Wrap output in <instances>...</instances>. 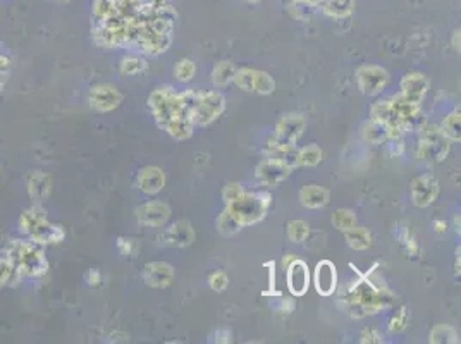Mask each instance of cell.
<instances>
[{"label": "cell", "mask_w": 461, "mask_h": 344, "mask_svg": "<svg viewBox=\"0 0 461 344\" xmlns=\"http://www.w3.org/2000/svg\"><path fill=\"white\" fill-rule=\"evenodd\" d=\"M289 171L291 169L286 167L281 162H275L269 158V160L262 162L257 167V177L265 186H275V184L282 183V181L289 176Z\"/></svg>", "instance_id": "14"}, {"label": "cell", "mask_w": 461, "mask_h": 344, "mask_svg": "<svg viewBox=\"0 0 461 344\" xmlns=\"http://www.w3.org/2000/svg\"><path fill=\"white\" fill-rule=\"evenodd\" d=\"M13 258L14 260H20V262H23V260L28 262L24 267V272H28V274L43 272L42 253L36 251L33 246L24 245V243H20V245L16 246V250L13 251Z\"/></svg>", "instance_id": "19"}, {"label": "cell", "mask_w": 461, "mask_h": 344, "mask_svg": "<svg viewBox=\"0 0 461 344\" xmlns=\"http://www.w3.org/2000/svg\"><path fill=\"white\" fill-rule=\"evenodd\" d=\"M271 197L267 193H243L241 197L227 203V210L241 225L260 222L267 214Z\"/></svg>", "instance_id": "1"}, {"label": "cell", "mask_w": 461, "mask_h": 344, "mask_svg": "<svg viewBox=\"0 0 461 344\" xmlns=\"http://www.w3.org/2000/svg\"><path fill=\"white\" fill-rule=\"evenodd\" d=\"M243 193H245V191H243V188L239 186V184H229V186H226V190H224V200L229 203L232 200L241 197Z\"/></svg>", "instance_id": "40"}, {"label": "cell", "mask_w": 461, "mask_h": 344, "mask_svg": "<svg viewBox=\"0 0 461 344\" xmlns=\"http://www.w3.org/2000/svg\"><path fill=\"white\" fill-rule=\"evenodd\" d=\"M349 301L353 308L361 310V313H370L386 308L393 303V298L386 291L377 290L370 281L361 279L349 290Z\"/></svg>", "instance_id": "2"}, {"label": "cell", "mask_w": 461, "mask_h": 344, "mask_svg": "<svg viewBox=\"0 0 461 344\" xmlns=\"http://www.w3.org/2000/svg\"><path fill=\"white\" fill-rule=\"evenodd\" d=\"M333 222L339 231H348V229L355 227L356 219L355 216H353V212H349V210H338V212L334 214Z\"/></svg>", "instance_id": "35"}, {"label": "cell", "mask_w": 461, "mask_h": 344, "mask_svg": "<svg viewBox=\"0 0 461 344\" xmlns=\"http://www.w3.org/2000/svg\"><path fill=\"white\" fill-rule=\"evenodd\" d=\"M305 128H307V121L300 114H287L279 121L278 129H275V135L272 136V140L281 145H296V142L300 140V136L303 135Z\"/></svg>", "instance_id": "7"}, {"label": "cell", "mask_w": 461, "mask_h": 344, "mask_svg": "<svg viewBox=\"0 0 461 344\" xmlns=\"http://www.w3.org/2000/svg\"><path fill=\"white\" fill-rule=\"evenodd\" d=\"M389 83V73L379 66H363L358 69V84L365 95L381 94Z\"/></svg>", "instance_id": "8"}, {"label": "cell", "mask_w": 461, "mask_h": 344, "mask_svg": "<svg viewBox=\"0 0 461 344\" xmlns=\"http://www.w3.org/2000/svg\"><path fill=\"white\" fill-rule=\"evenodd\" d=\"M436 231H439V232H442V231H446V224H444V222H436Z\"/></svg>", "instance_id": "43"}, {"label": "cell", "mask_w": 461, "mask_h": 344, "mask_svg": "<svg viewBox=\"0 0 461 344\" xmlns=\"http://www.w3.org/2000/svg\"><path fill=\"white\" fill-rule=\"evenodd\" d=\"M363 135L368 142L372 143H382L386 140H389V128L386 124L377 123V121H372V123L365 124Z\"/></svg>", "instance_id": "27"}, {"label": "cell", "mask_w": 461, "mask_h": 344, "mask_svg": "<svg viewBox=\"0 0 461 344\" xmlns=\"http://www.w3.org/2000/svg\"><path fill=\"white\" fill-rule=\"evenodd\" d=\"M250 2H258V0H250Z\"/></svg>", "instance_id": "44"}, {"label": "cell", "mask_w": 461, "mask_h": 344, "mask_svg": "<svg viewBox=\"0 0 461 344\" xmlns=\"http://www.w3.org/2000/svg\"><path fill=\"white\" fill-rule=\"evenodd\" d=\"M298 160L300 165H317L322 160V150L317 145H308L298 154Z\"/></svg>", "instance_id": "32"}, {"label": "cell", "mask_w": 461, "mask_h": 344, "mask_svg": "<svg viewBox=\"0 0 461 344\" xmlns=\"http://www.w3.org/2000/svg\"><path fill=\"white\" fill-rule=\"evenodd\" d=\"M121 100H123V95L117 91L116 87H110V84H98L90 91L91 107L100 112H109V110L116 109Z\"/></svg>", "instance_id": "9"}, {"label": "cell", "mask_w": 461, "mask_h": 344, "mask_svg": "<svg viewBox=\"0 0 461 344\" xmlns=\"http://www.w3.org/2000/svg\"><path fill=\"white\" fill-rule=\"evenodd\" d=\"M136 216H138V220L145 225H162L171 216V209L162 202H150L139 207Z\"/></svg>", "instance_id": "16"}, {"label": "cell", "mask_w": 461, "mask_h": 344, "mask_svg": "<svg viewBox=\"0 0 461 344\" xmlns=\"http://www.w3.org/2000/svg\"><path fill=\"white\" fill-rule=\"evenodd\" d=\"M430 343H460V338L455 329L448 325H437L430 334Z\"/></svg>", "instance_id": "29"}, {"label": "cell", "mask_w": 461, "mask_h": 344, "mask_svg": "<svg viewBox=\"0 0 461 344\" xmlns=\"http://www.w3.org/2000/svg\"><path fill=\"white\" fill-rule=\"evenodd\" d=\"M461 112L460 109L453 110L451 114H449L448 117H446V121L442 123V128L441 131L444 133V136L448 140H455V142H460L461 135H460V128H461Z\"/></svg>", "instance_id": "25"}, {"label": "cell", "mask_w": 461, "mask_h": 344, "mask_svg": "<svg viewBox=\"0 0 461 344\" xmlns=\"http://www.w3.org/2000/svg\"><path fill=\"white\" fill-rule=\"evenodd\" d=\"M150 107L155 116V121L160 128L176 117V94L172 88H162L150 95Z\"/></svg>", "instance_id": "6"}, {"label": "cell", "mask_w": 461, "mask_h": 344, "mask_svg": "<svg viewBox=\"0 0 461 344\" xmlns=\"http://www.w3.org/2000/svg\"><path fill=\"white\" fill-rule=\"evenodd\" d=\"M195 71H197V68H195V62H191L190 59H184V61H181L178 66H176V77H178L179 81H191L195 76Z\"/></svg>", "instance_id": "36"}, {"label": "cell", "mask_w": 461, "mask_h": 344, "mask_svg": "<svg viewBox=\"0 0 461 344\" xmlns=\"http://www.w3.org/2000/svg\"><path fill=\"white\" fill-rule=\"evenodd\" d=\"M287 269V287L293 296H303L310 286V272L303 260H293Z\"/></svg>", "instance_id": "10"}, {"label": "cell", "mask_w": 461, "mask_h": 344, "mask_svg": "<svg viewBox=\"0 0 461 344\" xmlns=\"http://www.w3.org/2000/svg\"><path fill=\"white\" fill-rule=\"evenodd\" d=\"M449 142L444 133L436 126L422 128V140H420V157L425 160L441 162L448 157Z\"/></svg>", "instance_id": "3"}, {"label": "cell", "mask_w": 461, "mask_h": 344, "mask_svg": "<svg viewBox=\"0 0 461 344\" xmlns=\"http://www.w3.org/2000/svg\"><path fill=\"white\" fill-rule=\"evenodd\" d=\"M315 290L320 296H331L334 293L335 284H338V272L331 260H322L317 264L315 276H313Z\"/></svg>", "instance_id": "12"}, {"label": "cell", "mask_w": 461, "mask_h": 344, "mask_svg": "<svg viewBox=\"0 0 461 344\" xmlns=\"http://www.w3.org/2000/svg\"><path fill=\"white\" fill-rule=\"evenodd\" d=\"M345 232H346V241H348L349 246L355 248V250H367V248L370 246L372 239L367 229L352 227Z\"/></svg>", "instance_id": "24"}, {"label": "cell", "mask_w": 461, "mask_h": 344, "mask_svg": "<svg viewBox=\"0 0 461 344\" xmlns=\"http://www.w3.org/2000/svg\"><path fill=\"white\" fill-rule=\"evenodd\" d=\"M172 276H174V271L169 264H164V262H153V264H149L143 271V279L149 286L152 287H165L171 284Z\"/></svg>", "instance_id": "17"}, {"label": "cell", "mask_w": 461, "mask_h": 344, "mask_svg": "<svg viewBox=\"0 0 461 344\" xmlns=\"http://www.w3.org/2000/svg\"><path fill=\"white\" fill-rule=\"evenodd\" d=\"M224 110H226V98L217 91H205V94H200L197 109L191 116V123L206 126L216 121Z\"/></svg>", "instance_id": "4"}, {"label": "cell", "mask_w": 461, "mask_h": 344, "mask_svg": "<svg viewBox=\"0 0 461 344\" xmlns=\"http://www.w3.org/2000/svg\"><path fill=\"white\" fill-rule=\"evenodd\" d=\"M145 69H146V62L143 61V59H136V57L124 59L123 66H121V71L124 74H138L145 71Z\"/></svg>", "instance_id": "37"}, {"label": "cell", "mask_w": 461, "mask_h": 344, "mask_svg": "<svg viewBox=\"0 0 461 344\" xmlns=\"http://www.w3.org/2000/svg\"><path fill=\"white\" fill-rule=\"evenodd\" d=\"M164 174L157 167H145L139 171L138 176V186L139 190L145 191L149 195H155L162 190L164 186Z\"/></svg>", "instance_id": "20"}, {"label": "cell", "mask_w": 461, "mask_h": 344, "mask_svg": "<svg viewBox=\"0 0 461 344\" xmlns=\"http://www.w3.org/2000/svg\"><path fill=\"white\" fill-rule=\"evenodd\" d=\"M217 225H219V231L222 232V234H227V236L234 234V232H238L239 229L243 227V225L239 224V222L231 216L229 210H227V209L224 210L222 216L217 219Z\"/></svg>", "instance_id": "33"}, {"label": "cell", "mask_w": 461, "mask_h": 344, "mask_svg": "<svg viewBox=\"0 0 461 344\" xmlns=\"http://www.w3.org/2000/svg\"><path fill=\"white\" fill-rule=\"evenodd\" d=\"M162 239L171 246H188L195 241V231L190 222L179 220L169 229H165Z\"/></svg>", "instance_id": "15"}, {"label": "cell", "mask_w": 461, "mask_h": 344, "mask_svg": "<svg viewBox=\"0 0 461 344\" xmlns=\"http://www.w3.org/2000/svg\"><path fill=\"white\" fill-rule=\"evenodd\" d=\"M372 121L391 126V123H393V109H391L389 100H381V102H377L372 107Z\"/></svg>", "instance_id": "28"}, {"label": "cell", "mask_w": 461, "mask_h": 344, "mask_svg": "<svg viewBox=\"0 0 461 344\" xmlns=\"http://www.w3.org/2000/svg\"><path fill=\"white\" fill-rule=\"evenodd\" d=\"M407 320H408V313H407V310L403 308L401 312H398L396 315L393 317V320H391V324H389L391 331H394V332L403 331V329L407 327Z\"/></svg>", "instance_id": "38"}, {"label": "cell", "mask_w": 461, "mask_h": 344, "mask_svg": "<svg viewBox=\"0 0 461 344\" xmlns=\"http://www.w3.org/2000/svg\"><path fill=\"white\" fill-rule=\"evenodd\" d=\"M324 13L331 17H348L353 13V0H322Z\"/></svg>", "instance_id": "23"}, {"label": "cell", "mask_w": 461, "mask_h": 344, "mask_svg": "<svg viewBox=\"0 0 461 344\" xmlns=\"http://www.w3.org/2000/svg\"><path fill=\"white\" fill-rule=\"evenodd\" d=\"M439 184L432 176H420L411 183V197L416 207H427L437 198Z\"/></svg>", "instance_id": "11"}, {"label": "cell", "mask_w": 461, "mask_h": 344, "mask_svg": "<svg viewBox=\"0 0 461 344\" xmlns=\"http://www.w3.org/2000/svg\"><path fill=\"white\" fill-rule=\"evenodd\" d=\"M275 90V83L271 74L255 71V83H253V91H258L262 95H269Z\"/></svg>", "instance_id": "31"}, {"label": "cell", "mask_w": 461, "mask_h": 344, "mask_svg": "<svg viewBox=\"0 0 461 344\" xmlns=\"http://www.w3.org/2000/svg\"><path fill=\"white\" fill-rule=\"evenodd\" d=\"M361 343H382V338L379 332L372 331V329H367V331L361 332Z\"/></svg>", "instance_id": "41"}, {"label": "cell", "mask_w": 461, "mask_h": 344, "mask_svg": "<svg viewBox=\"0 0 461 344\" xmlns=\"http://www.w3.org/2000/svg\"><path fill=\"white\" fill-rule=\"evenodd\" d=\"M10 271H13V269H10V265L7 264V262L0 260V284H3L7 279H9Z\"/></svg>", "instance_id": "42"}, {"label": "cell", "mask_w": 461, "mask_h": 344, "mask_svg": "<svg viewBox=\"0 0 461 344\" xmlns=\"http://www.w3.org/2000/svg\"><path fill=\"white\" fill-rule=\"evenodd\" d=\"M429 87L430 83L429 80H427V76H423V74L420 73H411L401 80V90H403L401 95L407 100H410V102L418 103L420 105V102L425 97Z\"/></svg>", "instance_id": "13"}, {"label": "cell", "mask_w": 461, "mask_h": 344, "mask_svg": "<svg viewBox=\"0 0 461 344\" xmlns=\"http://www.w3.org/2000/svg\"><path fill=\"white\" fill-rule=\"evenodd\" d=\"M236 84H238L241 90L245 91H253V83H255V71L253 69H239V71L234 73V77H232Z\"/></svg>", "instance_id": "34"}, {"label": "cell", "mask_w": 461, "mask_h": 344, "mask_svg": "<svg viewBox=\"0 0 461 344\" xmlns=\"http://www.w3.org/2000/svg\"><path fill=\"white\" fill-rule=\"evenodd\" d=\"M23 229L26 232H29L33 239L36 241H59L62 238L61 229L55 227V225H50L47 222L45 217L42 216V212H36V210H31V212H26V216L23 217Z\"/></svg>", "instance_id": "5"}, {"label": "cell", "mask_w": 461, "mask_h": 344, "mask_svg": "<svg viewBox=\"0 0 461 344\" xmlns=\"http://www.w3.org/2000/svg\"><path fill=\"white\" fill-rule=\"evenodd\" d=\"M300 200L301 205L308 207V209H320V207L327 205V202H329V193L324 188L310 184V186H305L300 191Z\"/></svg>", "instance_id": "21"}, {"label": "cell", "mask_w": 461, "mask_h": 344, "mask_svg": "<svg viewBox=\"0 0 461 344\" xmlns=\"http://www.w3.org/2000/svg\"><path fill=\"white\" fill-rule=\"evenodd\" d=\"M193 123L190 119H181V117H174V119L169 121L167 124H164V131H167L172 138L176 140H188L193 133Z\"/></svg>", "instance_id": "22"}, {"label": "cell", "mask_w": 461, "mask_h": 344, "mask_svg": "<svg viewBox=\"0 0 461 344\" xmlns=\"http://www.w3.org/2000/svg\"><path fill=\"white\" fill-rule=\"evenodd\" d=\"M308 232H310L308 224L303 220L289 222V225H287V236H289L291 241L294 243H303L305 239L308 238Z\"/></svg>", "instance_id": "30"}, {"label": "cell", "mask_w": 461, "mask_h": 344, "mask_svg": "<svg viewBox=\"0 0 461 344\" xmlns=\"http://www.w3.org/2000/svg\"><path fill=\"white\" fill-rule=\"evenodd\" d=\"M234 73H236L234 66H232L229 61L219 62V64L213 68V73H212L213 83H216L217 87H226V84H229L232 81Z\"/></svg>", "instance_id": "26"}, {"label": "cell", "mask_w": 461, "mask_h": 344, "mask_svg": "<svg viewBox=\"0 0 461 344\" xmlns=\"http://www.w3.org/2000/svg\"><path fill=\"white\" fill-rule=\"evenodd\" d=\"M298 154H300V150H298L294 145H281V143L274 142L272 138L267 145V157L271 158V160L281 162V164H284L289 169L300 165Z\"/></svg>", "instance_id": "18"}, {"label": "cell", "mask_w": 461, "mask_h": 344, "mask_svg": "<svg viewBox=\"0 0 461 344\" xmlns=\"http://www.w3.org/2000/svg\"><path fill=\"white\" fill-rule=\"evenodd\" d=\"M210 286L216 291H224L227 286V276L224 272H216L210 277Z\"/></svg>", "instance_id": "39"}]
</instances>
